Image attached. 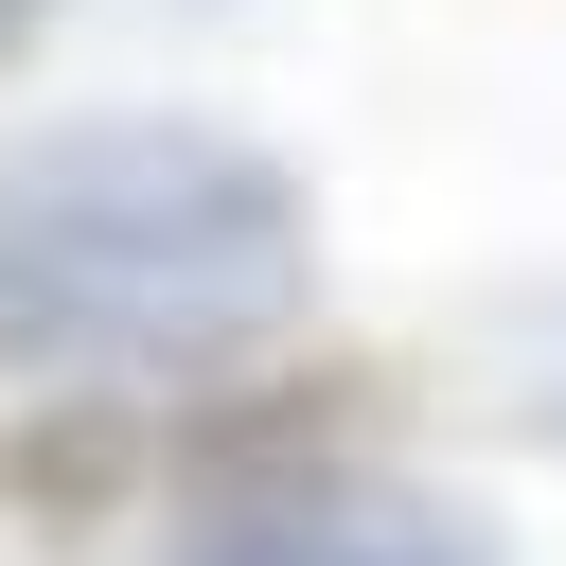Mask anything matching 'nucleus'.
Here are the masks:
<instances>
[{
    "mask_svg": "<svg viewBox=\"0 0 566 566\" xmlns=\"http://www.w3.org/2000/svg\"><path fill=\"white\" fill-rule=\"evenodd\" d=\"M318 195L195 106H88L0 159V371L35 389H195L301 336Z\"/></svg>",
    "mask_w": 566,
    "mask_h": 566,
    "instance_id": "nucleus-1",
    "label": "nucleus"
},
{
    "mask_svg": "<svg viewBox=\"0 0 566 566\" xmlns=\"http://www.w3.org/2000/svg\"><path fill=\"white\" fill-rule=\"evenodd\" d=\"M177 566H513V548H495V513H478V495H442V478H389V460H354V478L212 495Z\"/></svg>",
    "mask_w": 566,
    "mask_h": 566,
    "instance_id": "nucleus-2",
    "label": "nucleus"
},
{
    "mask_svg": "<svg viewBox=\"0 0 566 566\" xmlns=\"http://www.w3.org/2000/svg\"><path fill=\"white\" fill-rule=\"evenodd\" d=\"M371 424H389V371H371V354H318V371H248V389H195V407L159 424V460H177V478H195V513H212V495L354 478V460H371Z\"/></svg>",
    "mask_w": 566,
    "mask_h": 566,
    "instance_id": "nucleus-3",
    "label": "nucleus"
},
{
    "mask_svg": "<svg viewBox=\"0 0 566 566\" xmlns=\"http://www.w3.org/2000/svg\"><path fill=\"white\" fill-rule=\"evenodd\" d=\"M442 407L495 424V442H566V265L460 301V336H442Z\"/></svg>",
    "mask_w": 566,
    "mask_h": 566,
    "instance_id": "nucleus-4",
    "label": "nucleus"
},
{
    "mask_svg": "<svg viewBox=\"0 0 566 566\" xmlns=\"http://www.w3.org/2000/svg\"><path fill=\"white\" fill-rule=\"evenodd\" d=\"M142 460H159V424H142L124 389H35V424H0V495H18L35 531H88L106 478H142Z\"/></svg>",
    "mask_w": 566,
    "mask_h": 566,
    "instance_id": "nucleus-5",
    "label": "nucleus"
},
{
    "mask_svg": "<svg viewBox=\"0 0 566 566\" xmlns=\"http://www.w3.org/2000/svg\"><path fill=\"white\" fill-rule=\"evenodd\" d=\"M35 18H53V0H0V71H18V35H35Z\"/></svg>",
    "mask_w": 566,
    "mask_h": 566,
    "instance_id": "nucleus-6",
    "label": "nucleus"
}]
</instances>
